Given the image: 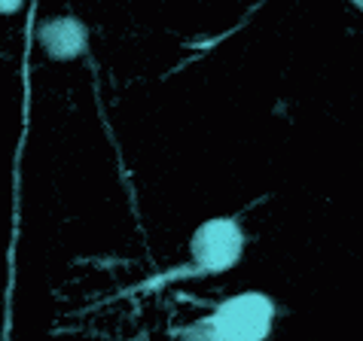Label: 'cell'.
<instances>
[{"label":"cell","instance_id":"obj_4","mask_svg":"<svg viewBox=\"0 0 363 341\" xmlns=\"http://www.w3.org/2000/svg\"><path fill=\"white\" fill-rule=\"evenodd\" d=\"M184 341H220V338L214 335V329H211V333H193V335H186Z\"/></svg>","mask_w":363,"mask_h":341},{"label":"cell","instance_id":"obj_2","mask_svg":"<svg viewBox=\"0 0 363 341\" xmlns=\"http://www.w3.org/2000/svg\"><path fill=\"white\" fill-rule=\"evenodd\" d=\"M241 253V232L232 219H211L193 238V256L201 272H223Z\"/></svg>","mask_w":363,"mask_h":341},{"label":"cell","instance_id":"obj_3","mask_svg":"<svg viewBox=\"0 0 363 341\" xmlns=\"http://www.w3.org/2000/svg\"><path fill=\"white\" fill-rule=\"evenodd\" d=\"M40 43L52 58H77L86 49V31L83 25L74 22V18H52L40 28Z\"/></svg>","mask_w":363,"mask_h":341},{"label":"cell","instance_id":"obj_1","mask_svg":"<svg viewBox=\"0 0 363 341\" xmlns=\"http://www.w3.org/2000/svg\"><path fill=\"white\" fill-rule=\"evenodd\" d=\"M211 329L220 341H263L272 329V302L257 293L235 296L214 314Z\"/></svg>","mask_w":363,"mask_h":341}]
</instances>
